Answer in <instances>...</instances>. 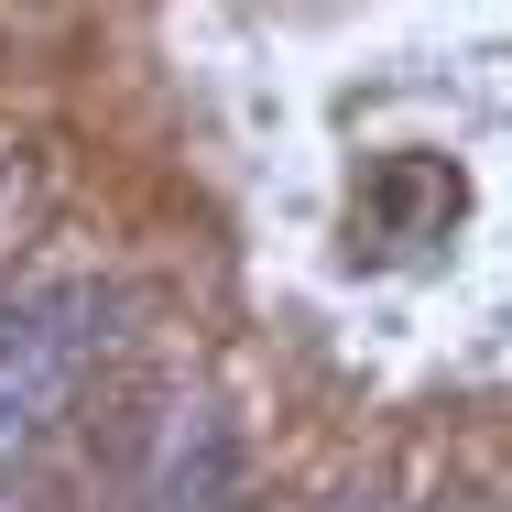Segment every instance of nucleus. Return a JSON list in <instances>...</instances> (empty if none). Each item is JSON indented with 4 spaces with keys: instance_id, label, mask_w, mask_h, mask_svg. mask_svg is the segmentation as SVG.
Masks as SVG:
<instances>
[{
    "instance_id": "nucleus-1",
    "label": "nucleus",
    "mask_w": 512,
    "mask_h": 512,
    "mask_svg": "<svg viewBox=\"0 0 512 512\" xmlns=\"http://www.w3.org/2000/svg\"><path fill=\"white\" fill-rule=\"evenodd\" d=\"M99 338H109V306L88 295V284H77V295H44V306H22V316H0V458H22L55 414L77 404Z\"/></svg>"
},
{
    "instance_id": "nucleus-2",
    "label": "nucleus",
    "mask_w": 512,
    "mask_h": 512,
    "mask_svg": "<svg viewBox=\"0 0 512 512\" xmlns=\"http://www.w3.org/2000/svg\"><path fill=\"white\" fill-rule=\"evenodd\" d=\"M142 512H229V425H218V404H164Z\"/></svg>"
}]
</instances>
